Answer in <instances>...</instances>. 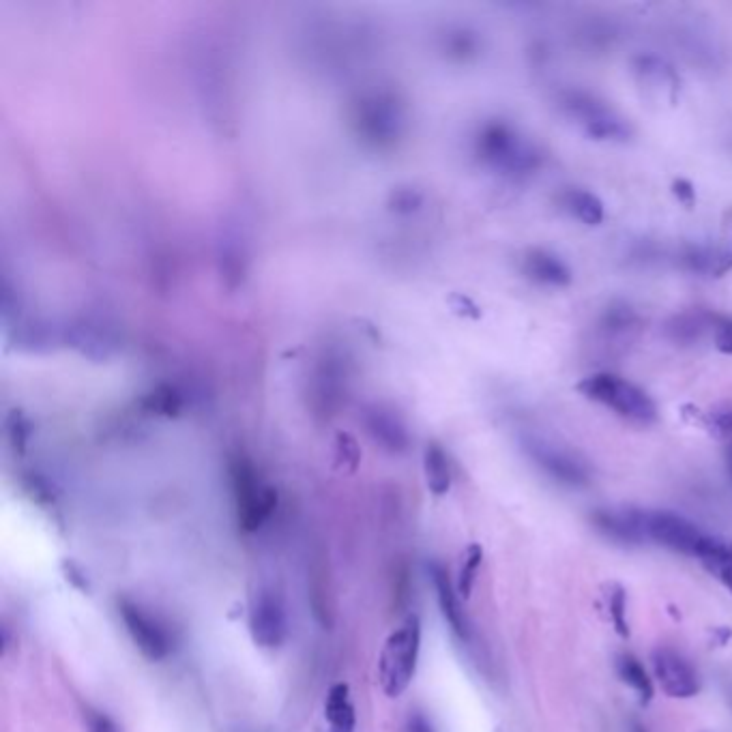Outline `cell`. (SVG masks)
<instances>
[{
  "label": "cell",
  "instance_id": "cell-12",
  "mask_svg": "<svg viewBox=\"0 0 732 732\" xmlns=\"http://www.w3.org/2000/svg\"><path fill=\"white\" fill-rule=\"evenodd\" d=\"M430 572V578H432V584H434V591H436V599H438V608H441L443 617L447 621V625L451 627V632L456 634L460 640H468L471 638V627H468V621H466V614L460 606V593L458 589L453 587V582L447 574V569L443 565L438 563H432L428 567Z\"/></svg>",
  "mask_w": 732,
  "mask_h": 732
},
{
  "label": "cell",
  "instance_id": "cell-16",
  "mask_svg": "<svg viewBox=\"0 0 732 732\" xmlns=\"http://www.w3.org/2000/svg\"><path fill=\"white\" fill-rule=\"evenodd\" d=\"M423 475H426L428 490L434 496H445L451 488V466L447 451L438 443H428L423 449Z\"/></svg>",
  "mask_w": 732,
  "mask_h": 732
},
{
  "label": "cell",
  "instance_id": "cell-2",
  "mask_svg": "<svg viewBox=\"0 0 732 732\" xmlns=\"http://www.w3.org/2000/svg\"><path fill=\"white\" fill-rule=\"evenodd\" d=\"M421 651V621L417 614L408 617L387 636L378 657L380 690L389 698H400L413 683Z\"/></svg>",
  "mask_w": 732,
  "mask_h": 732
},
{
  "label": "cell",
  "instance_id": "cell-8",
  "mask_svg": "<svg viewBox=\"0 0 732 732\" xmlns=\"http://www.w3.org/2000/svg\"><path fill=\"white\" fill-rule=\"evenodd\" d=\"M250 634L260 649H277L288 638V617L282 597L260 591L250 608Z\"/></svg>",
  "mask_w": 732,
  "mask_h": 732
},
{
  "label": "cell",
  "instance_id": "cell-21",
  "mask_svg": "<svg viewBox=\"0 0 732 732\" xmlns=\"http://www.w3.org/2000/svg\"><path fill=\"white\" fill-rule=\"evenodd\" d=\"M608 610H610V621L617 629V634L627 638L629 636V625H627V597L625 591L619 584H610L608 591Z\"/></svg>",
  "mask_w": 732,
  "mask_h": 732
},
{
  "label": "cell",
  "instance_id": "cell-24",
  "mask_svg": "<svg viewBox=\"0 0 732 732\" xmlns=\"http://www.w3.org/2000/svg\"><path fill=\"white\" fill-rule=\"evenodd\" d=\"M709 428L717 438H730L732 436V408H720V411L711 413L709 417Z\"/></svg>",
  "mask_w": 732,
  "mask_h": 732
},
{
  "label": "cell",
  "instance_id": "cell-14",
  "mask_svg": "<svg viewBox=\"0 0 732 732\" xmlns=\"http://www.w3.org/2000/svg\"><path fill=\"white\" fill-rule=\"evenodd\" d=\"M696 559L715 580H720L732 595V541L709 533L707 539L702 541Z\"/></svg>",
  "mask_w": 732,
  "mask_h": 732
},
{
  "label": "cell",
  "instance_id": "cell-23",
  "mask_svg": "<svg viewBox=\"0 0 732 732\" xmlns=\"http://www.w3.org/2000/svg\"><path fill=\"white\" fill-rule=\"evenodd\" d=\"M84 726L86 732H121L119 724H116L112 717L91 707L84 709Z\"/></svg>",
  "mask_w": 732,
  "mask_h": 732
},
{
  "label": "cell",
  "instance_id": "cell-5",
  "mask_svg": "<svg viewBox=\"0 0 732 732\" xmlns=\"http://www.w3.org/2000/svg\"><path fill=\"white\" fill-rule=\"evenodd\" d=\"M644 533H647V541H653V544L666 546L687 556H696L702 541L709 535L698 529L692 520H687L679 514H672V511H651V509H644Z\"/></svg>",
  "mask_w": 732,
  "mask_h": 732
},
{
  "label": "cell",
  "instance_id": "cell-27",
  "mask_svg": "<svg viewBox=\"0 0 732 732\" xmlns=\"http://www.w3.org/2000/svg\"><path fill=\"white\" fill-rule=\"evenodd\" d=\"M404 732H434V726L421 713H415L408 717Z\"/></svg>",
  "mask_w": 732,
  "mask_h": 732
},
{
  "label": "cell",
  "instance_id": "cell-18",
  "mask_svg": "<svg viewBox=\"0 0 732 732\" xmlns=\"http://www.w3.org/2000/svg\"><path fill=\"white\" fill-rule=\"evenodd\" d=\"M617 672H619V677L623 679V683H627L636 692L640 705H649V702L653 700V683L647 675V670H644V666L640 664L638 657L632 655V653L619 655Z\"/></svg>",
  "mask_w": 732,
  "mask_h": 732
},
{
  "label": "cell",
  "instance_id": "cell-29",
  "mask_svg": "<svg viewBox=\"0 0 732 732\" xmlns=\"http://www.w3.org/2000/svg\"><path fill=\"white\" fill-rule=\"evenodd\" d=\"M629 732H649V730L644 728L640 722H634V724H632V730H629Z\"/></svg>",
  "mask_w": 732,
  "mask_h": 732
},
{
  "label": "cell",
  "instance_id": "cell-3",
  "mask_svg": "<svg viewBox=\"0 0 732 732\" xmlns=\"http://www.w3.org/2000/svg\"><path fill=\"white\" fill-rule=\"evenodd\" d=\"M230 479L241 529L258 531L277 507V490L262 479L250 458L237 456L230 462Z\"/></svg>",
  "mask_w": 732,
  "mask_h": 732
},
{
  "label": "cell",
  "instance_id": "cell-11",
  "mask_svg": "<svg viewBox=\"0 0 732 732\" xmlns=\"http://www.w3.org/2000/svg\"><path fill=\"white\" fill-rule=\"evenodd\" d=\"M595 529L621 546H640L644 533V509H597L591 516Z\"/></svg>",
  "mask_w": 732,
  "mask_h": 732
},
{
  "label": "cell",
  "instance_id": "cell-19",
  "mask_svg": "<svg viewBox=\"0 0 732 732\" xmlns=\"http://www.w3.org/2000/svg\"><path fill=\"white\" fill-rule=\"evenodd\" d=\"M483 561V550L479 544H471L466 548L464 556H462V565H460V574H458V593L462 599H468L473 593L475 587V578Z\"/></svg>",
  "mask_w": 732,
  "mask_h": 732
},
{
  "label": "cell",
  "instance_id": "cell-22",
  "mask_svg": "<svg viewBox=\"0 0 732 732\" xmlns=\"http://www.w3.org/2000/svg\"><path fill=\"white\" fill-rule=\"evenodd\" d=\"M636 322H638V318H636L632 307H627V305H612V307H608V310H606L602 325L610 333H627L629 329L636 327Z\"/></svg>",
  "mask_w": 732,
  "mask_h": 732
},
{
  "label": "cell",
  "instance_id": "cell-7",
  "mask_svg": "<svg viewBox=\"0 0 732 732\" xmlns=\"http://www.w3.org/2000/svg\"><path fill=\"white\" fill-rule=\"evenodd\" d=\"M563 110L574 116L582 127L587 129V134L597 140H625L629 136V127L623 123V119L614 116L612 110H608L602 101L587 93H567L561 99Z\"/></svg>",
  "mask_w": 732,
  "mask_h": 732
},
{
  "label": "cell",
  "instance_id": "cell-20",
  "mask_svg": "<svg viewBox=\"0 0 732 732\" xmlns=\"http://www.w3.org/2000/svg\"><path fill=\"white\" fill-rule=\"evenodd\" d=\"M709 327V316L705 314H683L677 316L675 320L670 322V335L672 340L677 342H692L698 340L700 333Z\"/></svg>",
  "mask_w": 732,
  "mask_h": 732
},
{
  "label": "cell",
  "instance_id": "cell-10",
  "mask_svg": "<svg viewBox=\"0 0 732 732\" xmlns=\"http://www.w3.org/2000/svg\"><path fill=\"white\" fill-rule=\"evenodd\" d=\"M653 672L655 679L660 683L662 692L670 698H692L700 692V679L694 666L685 660V657L670 649L660 647L653 651Z\"/></svg>",
  "mask_w": 732,
  "mask_h": 732
},
{
  "label": "cell",
  "instance_id": "cell-25",
  "mask_svg": "<svg viewBox=\"0 0 732 732\" xmlns=\"http://www.w3.org/2000/svg\"><path fill=\"white\" fill-rule=\"evenodd\" d=\"M715 346H717V350H720V353L732 355V320L730 322H722V325L717 327Z\"/></svg>",
  "mask_w": 732,
  "mask_h": 732
},
{
  "label": "cell",
  "instance_id": "cell-4",
  "mask_svg": "<svg viewBox=\"0 0 732 732\" xmlns=\"http://www.w3.org/2000/svg\"><path fill=\"white\" fill-rule=\"evenodd\" d=\"M578 391L584 398L612 408L614 413L627 421L638 423V426H649V423L657 421L655 402L640 387L621 376L593 374L582 380Z\"/></svg>",
  "mask_w": 732,
  "mask_h": 732
},
{
  "label": "cell",
  "instance_id": "cell-15",
  "mask_svg": "<svg viewBox=\"0 0 732 732\" xmlns=\"http://www.w3.org/2000/svg\"><path fill=\"white\" fill-rule=\"evenodd\" d=\"M325 732H355L357 713L350 700V687L346 683H335L329 687L325 698Z\"/></svg>",
  "mask_w": 732,
  "mask_h": 732
},
{
  "label": "cell",
  "instance_id": "cell-1",
  "mask_svg": "<svg viewBox=\"0 0 732 732\" xmlns=\"http://www.w3.org/2000/svg\"><path fill=\"white\" fill-rule=\"evenodd\" d=\"M471 151L481 166L507 174V177H524L541 164L535 146L526 142L509 123L496 119H490L475 129Z\"/></svg>",
  "mask_w": 732,
  "mask_h": 732
},
{
  "label": "cell",
  "instance_id": "cell-13",
  "mask_svg": "<svg viewBox=\"0 0 732 732\" xmlns=\"http://www.w3.org/2000/svg\"><path fill=\"white\" fill-rule=\"evenodd\" d=\"M522 273L535 284L563 288L572 282V271L565 262L544 250H529L522 256Z\"/></svg>",
  "mask_w": 732,
  "mask_h": 732
},
{
  "label": "cell",
  "instance_id": "cell-9",
  "mask_svg": "<svg viewBox=\"0 0 732 732\" xmlns=\"http://www.w3.org/2000/svg\"><path fill=\"white\" fill-rule=\"evenodd\" d=\"M524 449L550 477L565 483V486L582 488L587 486L591 479L589 466L578 456H574L572 451H565L546 441H539V438H526Z\"/></svg>",
  "mask_w": 732,
  "mask_h": 732
},
{
  "label": "cell",
  "instance_id": "cell-17",
  "mask_svg": "<svg viewBox=\"0 0 732 732\" xmlns=\"http://www.w3.org/2000/svg\"><path fill=\"white\" fill-rule=\"evenodd\" d=\"M561 204L567 213H572L582 224H602L604 204L595 194L587 192V189H567V192L561 194Z\"/></svg>",
  "mask_w": 732,
  "mask_h": 732
},
{
  "label": "cell",
  "instance_id": "cell-6",
  "mask_svg": "<svg viewBox=\"0 0 732 732\" xmlns=\"http://www.w3.org/2000/svg\"><path fill=\"white\" fill-rule=\"evenodd\" d=\"M119 614L125 623L127 634L134 640L136 649L151 662L166 660L172 651V638L168 629L153 614L146 612L131 599H119Z\"/></svg>",
  "mask_w": 732,
  "mask_h": 732
},
{
  "label": "cell",
  "instance_id": "cell-28",
  "mask_svg": "<svg viewBox=\"0 0 732 732\" xmlns=\"http://www.w3.org/2000/svg\"><path fill=\"white\" fill-rule=\"evenodd\" d=\"M726 466H728V473H730V477H732V443L728 445V449H726Z\"/></svg>",
  "mask_w": 732,
  "mask_h": 732
},
{
  "label": "cell",
  "instance_id": "cell-26",
  "mask_svg": "<svg viewBox=\"0 0 732 732\" xmlns=\"http://www.w3.org/2000/svg\"><path fill=\"white\" fill-rule=\"evenodd\" d=\"M672 192H675V196H677L683 204H687V207H692L694 200H696L694 185H692L690 181H685V179L675 181V185H672Z\"/></svg>",
  "mask_w": 732,
  "mask_h": 732
}]
</instances>
